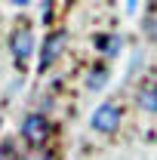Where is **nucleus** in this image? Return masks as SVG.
Here are the masks:
<instances>
[{
    "label": "nucleus",
    "mask_w": 157,
    "mask_h": 160,
    "mask_svg": "<svg viewBox=\"0 0 157 160\" xmlns=\"http://www.w3.org/2000/svg\"><path fill=\"white\" fill-rule=\"evenodd\" d=\"M65 43H68V31H53V34H46L43 43H40V62H37V74L43 71H49V65L59 59V52L65 49Z\"/></svg>",
    "instance_id": "1"
},
{
    "label": "nucleus",
    "mask_w": 157,
    "mask_h": 160,
    "mask_svg": "<svg viewBox=\"0 0 157 160\" xmlns=\"http://www.w3.org/2000/svg\"><path fill=\"white\" fill-rule=\"evenodd\" d=\"M9 52H13V59H16V65H28L31 62V56H34V34H31V28H16L13 31V37H9Z\"/></svg>",
    "instance_id": "2"
},
{
    "label": "nucleus",
    "mask_w": 157,
    "mask_h": 160,
    "mask_svg": "<svg viewBox=\"0 0 157 160\" xmlns=\"http://www.w3.org/2000/svg\"><path fill=\"white\" fill-rule=\"evenodd\" d=\"M89 126H93L96 132L111 136V132L120 126V108L114 105V102H105V105H99L96 111H93V117H89Z\"/></svg>",
    "instance_id": "3"
},
{
    "label": "nucleus",
    "mask_w": 157,
    "mask_h": 160,
    "mask_svg": "<svg viewBox=\"0 0 157 160\" xmlns=\"http://www.w3.org/2000/svg\"><path fill=\"white\" fill-rule=\"evenodd\" d=\"M22 136H25L28 145L40 148L43 142L49 139V120L43 117V114H28V117L22 120Z\"/></svg>",
    "instance_id": "4"
},
{
    "label": "nucleus",
    "mask_w": 157,
    "mask_h": 160,
    "mask_svg": "<svg viewBox=\"0 0 157 160\" xmlns=\"http://www.w3.org/2000/svg\"><path fill=\"white\" fill-rule=\"evenodd\" d=\"M136 105L142 111H148V114H157V86L154 83H145V86H139L136 92Z\"/></svg>",
    "instance_id": "5"
},
{
    "label": "nucleus",
    "mask_w": 157,
    "mask_h": 160,
    "mask_svg": "<svg viewBox=\"0 0 157 160\" xmlns=\"http://www.w3.org/2000/svg\"><path fill=\"white\" fill-rule=\"evenodd\" d=\"M108 77H111L108 68H105V65H96V68H89V74H86V86H89V89H102V86L108 83Z\"/></svg>",
    "instance_id": "6"
},
{
    "label": "nucleus",
    "mask_w": 157,
    "mask_h": 160,
    "mask_svg": "<svg viewBox=\"0 0 157 160\" xmlns=\"http://www.w3.org/2000/svg\"><path fill=\"white\" fill-rule=\"evenodd\" d=\"M96 46L105 52V56H117L120 49H123V40H120V37H111V34H102V37H96Z\"/></svg>",
    "instance_id": "7"
},
{
    "label": "nucleus",
    "mask_w": 157,
    "mask_h": 160,
    "mask_svg": "<svg viewBox=\"0 0 157 160\" xmlns=\"http://www.w3.org/2000/svg\"><path fill=\"white\" fill-rule=\"evenodd\" d=\"M0 160H19L16 139H3V142H0Z\"/></svg>",
    "instance_id": "8"
},
{
    "label": "nucleus",
    "mask_w": 157,
    "mask_h": 160,
    "mask_svg": "<svg viewBox=\"0 0 157 160\" xmlns=\"http://www.w3.org/2000/svg\"><path fill=\"white\" fill-rule=\"evenodd\" d=\"M28 160H56V154L46 151V148H34V151L28 154Z\"/></svg>",
    "instance_id": "9"
},
{
    "label": "nucleus",
    "mask_w": 157,
    "mask_h": 160,
    "mask_svg": "<svg viewBox=\"0 0 157 160\" xmlns=\"http://www.w3.org/2000/svg\"><path fill=\"white\" fill-rule=\"evenodd\" d=\"M145 34L151 40H157V16H148V19H145Z\"/></svg>",
    "instance_id": "10"
},
{
    "label": "nucleus",
    "mask_w": 157,
    "mask_h": 160,
    "mask_svg": "<svg viewBox=\"0 0 157 160\" xmlns=\"http://www.w3.org/2000/svg\"><path fill=\"white\" fill-rule=\"evenodd\" d=\"M40 9H43V22L49 25V22H53V3H43Z\"/></svg>",
    "instance_id": "11"
},
{
    "label": "nucleus",
    "mask_w": 157,
    "mask_h": 160,
    "mask_svg": "<svg viewBox=\"0 0 157 160\" xmlns=\"http://www.w3.org/2000/svg\"><path fill=\"white\" fill-rule=\"evenodd\" d=\"M154 86H157V71H154Z\"/></svg>",
    "instance_id": "12"
},
{
    "label": "nucleus",
    "mask_w": 157,
    "mask_h": 160,
    "mask_svg": "<svg viewBox=\"0 0 157 160\" xmlns=\"http://www.w3.org/2000/svg\"><path fill=\"white\" fill-rule=\"evenodd\" d=\"M0 126H3V117H0Z\"/></svg>",
    "instance_id": "13"
}]
</instances>
